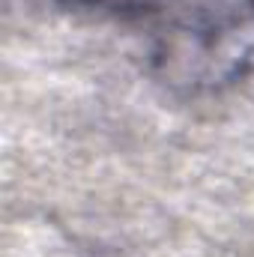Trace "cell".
Masks as SVG:
<instances>
[{"instance_id":"cell-2","label":"cell","mask_w":254,"mask_h":257,"mask_svg":"<svg viewBox=\"0 0 254 257\" xmlns=\"http://www.w3.org/2000/svg\"><path fill=\"white\" fill-rule=\"evenodd\" d=\"M69 9H90V12H111V15H144L159 12L171 0H54Z\"/></svg>"},{"instance_id":"cell-1","label":"cell","mask_w":254,"mask_h":257,"mask_svg":"<svg viewBox=\"0 0 254 257\" xmlns=\"http://www.w3.org/2000/svg\"><path fill=\"white\" fill-rule=\"evenodd\" d=\"M150 45L156 78L180 96H209L254 69V0H171Z\"/></svg>"}]
</instances>
